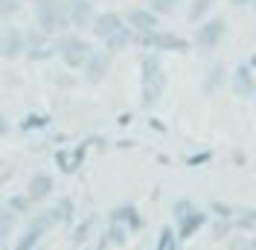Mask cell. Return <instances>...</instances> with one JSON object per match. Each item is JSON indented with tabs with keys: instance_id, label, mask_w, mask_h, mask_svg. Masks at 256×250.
<instances>
[{
	"instance_id": "obj_1",
	"label": "cell",
	"mask_w": 256,
	"mask_h": 250,
	"mask_svg": "<svg viewBox=\"0 0 256 250\" xmlns=\"http://www.w3.org/2000/svg\"><path fill=\"white\" fill-rule=\"evenodd\" d=\"M166 94V70L160 62V52L140 56V105L152 110Z\"/></svg>"
},
{
	"instance_id": "obj_2",
	"label": "cell",
	"mask_w": 256,
	"mask_h": 250,
	"mask_svg": "<svg viewBox=\"0 0 256 250\" xmlns=\"http://www.w3.org/2000/svg\"><path fill=\"white\" fill-rule=\"evenodd\" d=\"M32 15H35V26L47 32L50 38L70 32L67 0H32Z\"/></svg>"
},
{
	"instance_id": "obj_3",
	"label": "cell",
	"mask_w": 256,
	"mask_h": 250,
	"mask_svg": "<svg viewBox=\"0 0 256 250\" xmlns=\"http://www.w3.org/2000/svg\"><path fill=\"white\" fill-rule=\"evenodd\" d=\"M94 44L90 41H84L79 32H64V35H56V56L62 58L67 67H73V70H82L88 58L94 56Z\"/></svg>"
},
{
	"instance_id": "obj_4",
	"label": "cell",
	"mask_w": 256,
	"mask_h": 250,
	"mask_svg": "<svg viewBox=\"0 0 256 250\" xmlns=\"http://www.w3.org/2000/svg\"><path fill=\"white\" fill-rule=\"evenodd\" d=\"M134 44L140 50H148V52H190V41L169 30L134 32Z\"/></svg>"
},
{
	"instance_id": "obj_5",
	"label": "cell",
	"mask_w": 256,
	"mask_h": 250,
	"mask_svg": "<svg viewBox=\"0 0 256 250\" xmlns=\"http://www.w3.org/2000/svg\"><path fill=\"white\" fill-rule=\"evenodd\" d=\"M224 35H227V20H224L222 15H212V18L201 20V24L195 26L192 44L201 50V52H210V50H216L224 41Z\"/></svg>"
},
{
	"instance_id": "obj_6",
	"label": "cell",
	"mask_w": 256,
	"mask_h": 250,
	"mask_svg": "<svg viewBox=\"0 0 256 250\" xmlns=\"http://www.w3.org/2000/svg\"><path fill=\"white\" fill-rule=\"evenodd\" d=\"M52 56H56V38H50L38 26L26 30V58L30 62H47Z\"/></svg>"
},
{
	"instance_id": "obj_7",
	"label": "cell",
	"mask_w": 256,
	"mask_h": 250,
	"mask_svg": "<svg viewBox=\"0 0 256 250\" xmlns=\"http://www.w3.org/2000/svg\"><path fill=\"white\" fill-rule=\"evenodd\" d=\"M20 56H26V30L9 26V30L0 35V58L15 62Z\"/></svg>"
},
{
	"instance_id": "obj_8",
	"label": "cell",
	"mask_w": 256,
	"mask_h": 250,
	"mask_svg": "<svg viewBox=\"0 0 256 250\" xmlns=\"http://www.w3.org/2000/svg\"><path fill=\"white\" fill-rule=\"evenodd\" d=\"M111 62H114L111 52H105V50H94V56H90V58H88V64L82 67V73H84V82H90V84H99L102 78L111 73Z\"/></svg>"
},
{
	"instance_id": "obj_9",
	"label": "cell",
	"mask_w": 256,
	"mask_h": 250,
	"mask_svg": "<svg viewBox=\"0 0 256 250\" xmlns=\"http://www.w3.org/2000/svg\"><path fill=\"white\" fill-rule=\"evenodd\" d=\"M67 18H70V30H90L96 18L94 0H67Z\"/></svg>"
},
{
	"instance_id": "obj_10",
	"label": "cell",
	"mask_w": 256,
	"mask_h": 250,
	"mask_svg": "<svg viewBox=\"0 0 256 250\" xmlns=\"http://www.w3.org/2000/svg\"><path fill=\"white\" fill-rule=\"evenodd\" d=\"M126 26H131L134 32H154L160 30V18L148 9V6H131L126 15Z\"/></svg>"
},
{
	"instance_id": "obj_11",
	"label": "cell",
	"mask_w": 256,
	"mask_h": 250,
	"mask_svg": "<svg viewBox=\"0 0 256 250\" xmlns=\"http://www.w3.org/2000/svg\"><path fill=\"white\" fill-rule=\"evenodd\" d=\"M230 84H233V94L239 99H256V76L248 64H239L230 76Z\"/></svg>"
},
{
	"instance_id": "obj_12",
	"label": "cell",
	"mask_w": 256,
	"mask_h": 250,
	"mask_svg": "<svg viewBox=\"0 0 256 250\" xmlns=\"http://www.w3.org/2000/svg\"><path fill=\"white\" fill-rule=\"evenodd\" d=\"M126 26V18L120 15V12H96V18H94V24H90V32H94L99 41H105L108 35H114L116 30H122Z\"/></svg>"
},
{
	"instance_id": "obj_13",
	"label": "cell",
	"mask_w": 256,
	"mask_h": 250,
	"mask_svg": "<svg viewBox=\"0 0 256 250\" xmlns=\"http://www.w3.org/2000/svg\"><path fill=\"white\" fill-rule=\"evenodd\" d=\"M131 44H134V30H131V26H122V30H116L114 35H108V38L102 41V50L114 56V52H122V50H128Z\"/></svg>"
},
{
	"instance_id": "obj_14",
	"label": "cell",
	"mask_w": 256,
	"mask_h": 250,
	"mask_svg": "<svg viewBox=\"0 0 256 250\" xmlns=\"http://www.w3.org/2000/svg\"><path fill=\"white\" fill-rule=\"evenodd\" d=\"M50 192H52V178L47 172L32 174V180L26 184V198L30 201H41V198H47Z\"/></svg>"
},
{
	"instance_id": "obj_15",
	"label": "cell",
	"mask_w": 256,
	"mask_h": 250,
	"mask_svg": "<svg viewBox=\"0 0 256 250\" xmlns=\"http://www.w3.org/2000/svg\"><path fill=\"white\" fill-rule=\"evenodd\" d=\"M224 78H227V67H224L222 62H216L207 73H204V82H201V90H204V96L216 94V90L224 84Z\"/></svg>"
},
{
	"instance_id": "obj_16",
	"label": "cell",
	"mask_w": 256,
	"mask_h": 250,
	"mask_svg": "<svg viewBox=\"0 0 256 250\" xmlns=\"http://www.w3.org/2000/svg\"><path fill=\"white\" fill-rule=\"evenodd\" d=\"M111 221H114V224H128L131 230H140V227H143V218H140L137 206H131V204L116 206V210L111 212Z\"/></svg>"
},
{
	"instance_id": "obj_17",
	"label": "cell",
	"mask_w": 256,
	"mask_h": 250,
	"mask_svg": "<svg viewBox=\"0 0 256 250\" xmlns=\"http://www.w3.org/2000/svg\"><path fill=\"white\" fill-rule=\"evenodd\" d=\"M204 221H207V216L201 212V210H195L192 216H186L184 221H178L180 227H178V238H190V236H195L201 227H204Z\"/></svg>"
},
{
	"instance_id": "obj_18",
	"label": "cell",
	"mask_w": 256,
	"mask_h": 250,
	"mask_svg": "<svg viewBox=\"0 0 256 250\" xmlns=\"http://www.w3.org/2000/svg\"><path fill=\"white\" fill-rule=\"evenodd\" d=\"M212 6L216 0H190V9H186V20L190 24H201L212 15Z\"/></svg>"
},
{
	"instance_id": "obj_19",
	"label": "cell",
	"mask_w": 256,
	"mask_h": 250,
	"mask_svg": "<svg viewBox=\"0 0 256 250\" xmlns=\"http://www.w3.org/2000/svg\"><path fill=\"white\" fill-rule=\"evenodd\" d=\"M178 3H180V0H148V9L158 18H163V15H172L178 9Z\"/></svg>"
},
{
	"instance_id": "obj_20",
	"label": "cell",
	"mask_w": 256,
	"mask_h": 250,
	"mask_svg": "<svg viewBox=\"0 0 256 250\" xmlns=\"http://www.w3.org/2000/svg\"><path fill=\"white\" fill-rule=\"evenodd\" d=\"M44 233H38V230H32V227H26V233L18 238L15 250H35V244H38V238H41Z\"/></svg>"
},
{
	"instance_id": "obj_21",
	"label": "cell",
	"mask_w": 256,
	"mask_h": 250,
	"mask_svg": "<svg viewBox=\"0 0 256 250\" xmlns=\"http://www.w3.org/2000/svg\"><path fill=\"white\" fill-rule=\"evenodd\" d=\"M158 250H178V233H172L169 227H163L160 238H158Z\"/></svg>"
},
{
	"instance_id": "obj_22",
	"label": "cell",
	"mask_w": 256,
	"mask_h": 250,
	"mask_svg": "<svg viewBox=\"0 0 256 250\" xmlns=\"http://www.w3.org/2000/svg\"><path fill=\"white\" fill-rule=\"evenodd\" d=\"M90 233H94V218L82 221L79 227H76V233H73V244H84L90 238Z\"/></svg>"
},
{
	"instance_id": "obj_23",
	"label": "cell",
	"mask_w": 256,
	"mask_h": 250,
	"mask_svg": "<svg viewBox=\"0 0 256 250\" xmlns=\"http://www.w3.org/2000/svg\"><path fill=\"white\" fill-rule=\"evenodd\" d=\"M12 224H15V212H12V210H0V242H6Z\"/></svg>"
},
{
	"instance_id": "obj_24",
	"label": "cell",
	"mask_w": 256,
	"mask_h": 250,
	"mask_svg": "<svg viewBox=\"0 0 256 250\" xmlns=\"http://www.w3.org/2000/svg\"><path fill=\"white\" fill-rule=\"evenodd\" d=\"M195 210H198V206H195L192 201H175V206H172V212H175L178 221H184L186 216H192Z\"/></svg>"
},
{
	"instance_id": "obj_25",
	"label": "cell",
	"mask_w": 256,
	"mask_h": 250,
	"mask_svg": "<svg viewBox=\"0 0 256 250\" xmlns=\"http://www.w3.org/2000/svg\"><path fill=\"white\" fill-rule=\"evenodd\" d=\"M47 122H50V116H44V114H32V116H26V120L20 122V128H24V131H32V128H44Z\"/></svg>"
},
{
	"instance_id": "obj_26",
	"label": "cell",
	"mask_w": 256,
	"mask_h": 250,
	"mask_svg": "<svg viewBox=\"0 0 256 250\" xmlns=\"http://www.w3.org/2000/svg\"><path fill=\"white\" fill-rule=\"evenodd\" d=\"M108 242H114V244H126V227H122V224H111Z\"/></svg>"
},
{
	"instance_id": "obj_27",
	"label": "cell",
	"mask_w": 256,
	"mask_h": 250,
	"mask_svg": "<svg viewBox=\"0 0 256 250\" xmlns=\"http://www.w3.org/2000/svg\"><path fill=\"white\" fill-rule=\"evenodd\" d=\"M20 9V0H0V18H12Z\"/></svg>"
},
{
	"instance_id": "obj_28",
	"label": "cell",
	"mask_w": 256,
	"mask_h": 250,
	"mask_svg": "<svg viewBox=\"0 0 256 250\" xmlns=\"http://www.w3.org/2000/svg\"><path fill=\"white\" fill-rule=\"evenodd\" d=\"M58 212H62V221H70L73 218V201H70V198L58 201Z\"/></svg>"
},
{
	"instance_id": "obj_29",
	"label": "cell",
	"mask_w": 256,
	"mask_h": 250,
	"mask_svg": "<svg viewBox=\"0 0 256 250\" xmlns=\"http://www.w3.org/2000/svg\"><path fill=\"white\" fill-rule=\"evenodd\" d=\"M26 204H30L26 195H24V198H12V201H9V210H12V212H26Z\"/></svg>"
},
{
	"instance_id": "obj_30",
	"label": "cell",
	"mask_w": 256,
	"mask_h": 250,
	"mask_svg": "<svg viewBox=\"0 0 256 250\" xmlns=\"http://www.w3.org/2000/svg\"><path fill=\"white\" fill-rule=\"evenodd\" d=\"M250 248V242H244V238H233L230 242V250H248Z\"/></svg>"
},
{
	"instance_id": "obj_31",
	"label": "cell",
	"mask_w": 256,
	"mask_h": 250,
	"mask_svg": "<svg viewBox=\"0 0 256 250\" xmlns=\"http://www.w3.org/2000/svg\"><path fill=\"white\" fill-rule=\"evenodd\" d=\"M227 230H230V221H218V227H216V238H224Z\"/></svg>"
},
{
	"instance_id": "obj_32",
	"label": "cell",
	"mask_w": 256,
	"mask_h": 250,
	"mask_svg": "<svg viewBox=\"0 0 256 250\" xmlns=\"http://www.w3.org/2000/svg\"><path fill=\"white\" fill-rule=\"evenodd\" d=\"M204 160H210V154L204 152V154H195V157H190V166H195V163H204Z\"/></svg>"
},
{
	"instance_id": "obj_33",
	"label": "cell",
	"mask_w": 256,
	"mask_h": 250,
	"mask_svg": "<svg viewBox=\"0 0 256 250\" xmlns=\"http://www.w3.org/2000/svg\"><path fill=\"white\" fill-rule=\"evenodd\" d=\"M105 248H108V236H105V238H99V242H96L90 250H105Z\"/></svg>"
},
{
	"instance_id": "obj_34",
	"label": "cell",
	"mask_w": 256,
	"mask_h": 250,
	"mask_svg": "<svg viewBox=\"0 0 256 250\" xmlns=\"http://www.w3.org/2000/svg\"><path fill=\"white\" fill-rule=\"evenodd\" d=\"M227 3H230V6H236V9H239V6H250V0H227Z\"/></svg>"
},
{
	"instance_id": "obj_35",
	"label": "cell",
	"mask_w": 256,
	"mask_h": 250,
	"mask_svg": "<svg viewBox=\"0 0 256 250\" xmlns=\"http://www.w3.org/2000/svg\"><path fill=\"white\" fill-rule=\"evenodd\" d=\"M3 134H6V116L0 114V140H3Z\"/></svg>"
},
{
	"instance_id": "obj_36",
	"label": "cell",
	"mask_w": 256,
	"mask_h": 250,
	"mask_svg": "<svg viewBox=\"0 0 256 250\" xmlns=\"http://www.w3.org/2000/svg\"><path fill=\"white\" fill-rule=\"evenodd\" d=\"M248 67H250V70H254V67H256V52H254V56H250V64H248Z\"/></svg>"
},
{
	"instance_id": "obj_37",
	"label": "cell",
	"mask_w": 256,
	"mask_h": 250,
	"mask_svg": "<svg viewBox=\"0 0 256 250\" xmlns=\"http://www.w3.org/2000/svg\"><path fill=\"white\" fill-rule=\"evenodd\" d=\"M0 250H6V242H0Z\"/></svg>"
},
{
	"instance_id": "obj_38",
	"label": "cell",
	"mask_w": 256,
	"mask_h": 250,
	"mask_svg": "<svg viewBox=\"0 0 256 250\" xmlns=\"http://www.w3.org/2000/svg\"><path fill=\"white\" fill-rule=\"evenodd\" d=\"M248 250H256V244H254V242H250V248H248Z\"/></svg>"
},
{
	"instance_id": "obj_39",
	"label": "cell",
	"mask_w": 256,
	"mask_h": 250,
	"mask_svg": "<svg viewBox=\"0 0 256 250\" xmlns=\"http://www.w3.org/2000/svg\"><path fill=\"white\" fill-rule=\"evenodd\" d=\"M250 6H254V9H256V0H250Z\"/></svg>"
},
{
	"instance_id": "obj_40",
	"label": "cell",
	"mask_w": 256,
	"mask_h": 250,
	"mask_svg": "<svg viewBox=\"0 0 256 250\" xmlns=\"http://www.w3.org/2000/svg\"><path fill=\"white\" fill-rule=\"evenodd\" d=\"M0 35H3V32H0Z\"/></svg>"
}]
</instances>
